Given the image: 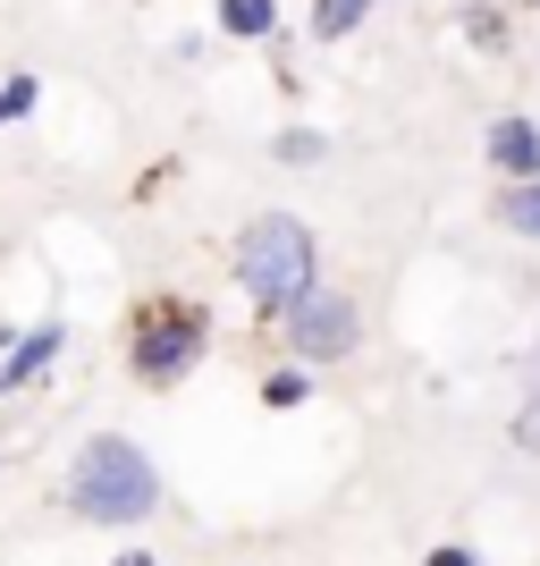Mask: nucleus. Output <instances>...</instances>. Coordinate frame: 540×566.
<instances>
[{
    "instance_id": "5",
    "label": "nucleus",
    "mask_w": 540,
    "mask_h": 566,
    "mask_svg": "<svg viewBox=\"0 0 540 566\" xmlns=\"http://www.w3.org/2000/svg\"><path fill=\"white\" fill-rule=\"evenodd\" d=\"M481 153H490V169L507 178V187H532V178H540V127H532V118H516V111L490 118Z\"/></svg>"
},
{
    "instance_id": "8",
    "label": "nucleus",
    "mask_w": 540,
    "mask_h": 566,
    "mask_svg": "<svg viewBox=\"0 0 540 566\" xmlns=\"http://www.w3.org/2000/svg\"><path fill=\"white\" fill-rule=\"evenodd\" d=\"M354 25H372V0H313V34L321 43H347Z\"/></svg>"
},
{
    "instance_id": "13",
    "label": "nucleus",
    "mask_w": 540,
    "mask_h": 566,
    "mask_svg": "<svg viewBox=\"0 0 540 566\" xmlns=\"http://www.w3.org/2000/svg\"><path fill=\"white\" fill-rule=\"evenodd\" d=\"M423 566H481V558H473V549H456V542H440V549H431Z\"/></svg>"
},
{
    "instance_id": "7",
    "label": "nucleus",
    "mask_w": 540,
    "mask_h": 566,
    "mask_svg": "<svg viewBox=\"0 0 540 566\" xmlns=\"http://www.w3.org/2000/svg\"><path fill=\"white\" fill-rule=\"evenodd\" d=\"M220 34H236V43H271V34H279V0H220Z\"/></svg>"
},
{
    "instance_id": "10",
    "label": "nucleus",
    "mask_w": 540,
    "mask_h": 566,
    "mask_svg": "<svg viewBox=\"0 0 540 566\" xmlns=\"http://www.w3.org/2000/svg\"><path fill=\"white\" fill-rule=\"evenodd\" d=\"M262 398H271V406H305L313 398V373H305V364H279V373L262 380Z\"/></svg>"
},
{
    "instance_id": "6",
    "label": "nucleus",
    "mask_w": 540,
    "mask_h": 566,
    "mask_svg": "<svg viewBox=\"0 0 540 566\" xmlns=\"http://www.w3.org/2000/svg\"><path fill=\"white\" fill-rule=\"evenodd\" d=\"M68 347V331L60 322H43V331H25L18 347H9V364H0V389H25V380H43L51 373V355Z\"/></svg>"
},
{
    "instance_id": "12",
    "label": "nucleus",
    "mask_w": 540,
    "mask_h": 566,
    "mask_svg": "<svg viewBox=\"0 0 540 566\" xmlns=\"http://www.w3.org/2000/svg\"><path fill=\"white\" fill-rule=\"evenodd\" d=\"M279 161L287 169H313V161H321V136H313V127H287V136H279Z\"/></svg>"
},
{
    "instance_id": "1",
    "label": "nucleus",
    "mask_w": 540,
    "mask_h": 566,
    "mask_svg": "<svg viewBox=\"0 0 540 566\" xmlns=\"http://www.w3.org/2000/svg\"><path fill=\"white\" fill-rule=\"evenodd\" d=\"M68 507L85 524H144L161 507V465H152L127 431H94L68 465Z\"/></svg>"
},
{
    "instance_id": "3",
    "label": "nucleus",
    "mask_w": 540,
    "mask_h": 566,
    "mask_svg": "<svg viewBox=\"0 0 540 566\" xmlns=\"http://www.w3.org/2000/svg\"><path fill=\"white\" fill-rule=\"evenodd\" d=\"M203 338H212L203 305H187V296H161V305H144V313H136L127 364H136L144 389H169V380H187L194 364H203Z\"/></svg>"
},
{
    "instance_id": "4",
    "label": "nucleus",
    "mask_w": 540,
    "mask_h": 566,
    "mask_svg": "<svg viewBox=\"0 0 540 566\" xmlns=\"http://www.w3.org/2000/svg\"><path fill=\"white\" fill-rule=\"evenodd\" d=\"M279 322H287L296 364H338V355H354V338H363V313H354L347 287H305L296 305H279Z\"/></svg>"
},
{
    "instance_id": "11",
    "label": "nucleus",
    "mask_w": 540,
    "mask_h": 566,
    "mask_svg": "<svg viewBox=\"0 0 540 566\" xmlns=\"http://www.w3.org/2000/svg\"><path fill=\"white\" fill-rule=\"evenodd\" d=\"M34 102H43V85H34V76H9V85H0V127H9V118H25Z\"/></svg>"
},
{
    "instance_id": "2",
    "label": "nucleus",
    "mask_w": 540,
    "mask_h": 566,
    "mask_svg": "<svg viewBox=\"0 0 540 566\" xmlns=\"http://www.w3.org/2000/svg\"><path fill=\"white\" fill-rule=\"evenodd\" d=\"M236 287L245 296H262V305L279 313V305H296L305 287H321V245H313V229L296 212H262L254 229L236 237Z\"/></svg>"
},
{
    "instance_id": "14",
    "label": "nucleus",
    "mask_w": 540,
    "mask_h": 566,
    "mask_svg": "<svg viewBox=\"0 0 540 566\" xmlns=\"http://www.w3.org/2000/svg\"><path fill=\"white\" fill-rule=\"evenodd\" d=\"M118 566H161V558H144V549H127V558H118Z\"/></svg>"
},
{
    "instance_id": "9",
    "label": "nucleus",
    "mask_w": 540,
    "mask_h": 566,
    "mask_svg": "<svg viewBox=\"0 0 540 566\" xmlns=\"http://www.w3.org/2000/svg\"><path fill=\"white\" fill-rule=\"evenodd\" d=\"M498 229H516V237H532V245H540V178L498 195Z\"/></svg>"
}]
</instances>
